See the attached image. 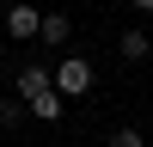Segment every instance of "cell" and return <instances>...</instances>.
I'll use <instances>...</instances> for the list:
<instances>
[{"label": "cell", "mask_w": 153, "mask_h": 147, "mask_svg": "<svg viewBox=\"0 0 153 147\" xmlns=\"http://www.w3.org/2000/svg\"><path fill=\"white\" fill-rule=\"evenodd\" d=\"M86 6H98V0H86Z\"/></svg>", "instance_id": "cell-10"}, {"label": "cell", "mask_w": 153, "mask_h": 147, "mask_svg": "<svg viewBox=\"0 0 153 147\" xmlns=\"http://www.w3.org/2000/svg\"><path fill=\"white\" fill-rule=\"evenodd\" d=\"M61 110H68V98L49 86V92H37L31 104H25V117H37V122H61Z\"/></svg>", "instance_id": "cell-3"}, {"label": "cell", "mask_w": 153, "mask_h": 147, "mask_svg": "<svg viewBox=\"0 0 153 147\" xmlns=\"http://www.w3.org/2000/svg\"><path fill=\"white\" fill-rule=\"evenodd\" d=\"M68 37H74V24H68V12H43V24H37V43H68Z\"/></svg>", "instance_id": "cell-5"}, {"label": "cell", "mask_w": 153, "mask_h": 147, "mask_svg": "<svg viewBox=\"0 0 153 147\" xmlns=\"http://www.w3.org/2000/svg\"><path fill=\"white\" fill-rule=\"evenodd\" d=\"M37 24H43V12H37L31 0H12V6H6V37L31 43V37H37Z\"/></svg>", "instance_id": "cell-2"}, {"label": "cell", "mask_w": 153, "mask_h": 147, "mask_svg": "<svg viewBox=\"0 0 153 147\" xmlns=\"http://www.w3.org/2000/svg\"><path fill=\"white\" fill-rule=\"evenodd\" d=\"M147 49H153V37L141 31V24H129V31L117 37V55H123V61H147Z\"/></svg>", "instance_id": "cell-4"}, {"label": "cell", "mask_w": 153, "mask_h": 147, "mask_svg": "<svg viewBox=\"0 0 153 147\" xmlns=\"http://www.w3.org/2000/svg\"><path fill=\"white\" fill-rule=\"evenodd\" d=\"M135 12H153V0H135Z\"/></svg>", "instance_id": "cell-9"}, {"label": "cell", "mask_w": 153, "mask_h": 147, "mask_svg": "<svg viewBox=\"0 0 153 147\" xmlns=\"http://www.w3.org/2000/svg\"><path fill=\"white\" fill-rule=\"evenodd\" d=\"M37 92H49V68H43V61H31V68L19 74V104H31Z\"/></svg>", "instance_id": "cell-6"}, {"label": "cell", "mask_w": 153, "mask_h": 147, "mask_svg": "<svg viewBox=\"0 0 153 147\" xmlns=\"http://www.w3.org/2000/svg\"><path fill=\"white\" fill-rule=\"evenodd\" d=\"M110 147H147V135H141V129H117V135H110Z\"/></svg>", "instance_id": "cell-8"}, {"label": "cell", "mask_w": 153, "mask_h": 147, "mask_svg": "<svg viewBox=\"0 0 153 147\" xmlns=\"http://www.w3.org/2000/svg\"><path fill=\"white\" fill-rule=\"evenodd\" d=\"M49 86H55L61 98H86V92L98 86V74H92V61H86V55H61L55 68H49Z\"/></svg>", "instance_id": "cell-1"}, {"label": "cell", "mask_w": 153, "mask_h": 147, "mask_svg": "<svg viewBox=\"0 0 153 147\" xmlns=\"http://www.w3.org/2000/svg\"><path fill=\"white\" fill-rule=\"evenodd\" d=\"M19 122H25V104L19 98H0V129H19Z\"/></svg>", "instance_id": "cell-7"}]
</instances>
